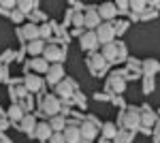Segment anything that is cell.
I'll return each instance as SVG.
<instances>
[{"instance_id": "1", "label": "cell", "mask_w": 160, "mask_h": 143, "mask_svg": "<svg viewBox=\"0 0 160 143\" xmlns=\"http://www.w3.org/2000/svg\"><path fill=\"white\" fill-rule=\"evenodd\" d=\"M96 32V38H98V43H102V45H107V43H111L113 41V36H115V26L113 24H107V22H102V24L94 30Z\"/></svg>"}, {"instance_id": "2", "label": "cell", "mask_w": 160, "mask_h": 143, "mask_svg": "<svg viewBox=\"0 0 160 143\" xmlns=\"http://www.w3.org/2000/svg\"><path fill=\"white\" fill-rule=\"evenodd\" d=\"M43 111L47 113V115H58V111H60V100H58V96H45V100H43Z\"/></svg>"}, {"instance_id": "3", "label": "cell", "mask_w": 160, "mask_h": 143, "mask_svg": "<svg viewBox=\"0 0 160 143\" xmlns=\"http://www.w3.org/2000/svg\"><path fill=\"white\" fill-rule=\"evenodd\" d=\"M43 58L47 60V62L60 64V60H62V49L58 47V45H45V49H43Z\"/></svg>"}, {"instance_id": "4", "label": "cell", "mask_w": 160, "mask_h": 143, "mask_svg": "<svg viewBox=\"0 0 160 143\" xmlns=\"http://www.w3.org/2000/svg\"><path fill=\"white\" fill-rule=\"evenodd\" d=\"M100 24H102V19H100L98 11H96V9H88L86 15H83V26H88V28L92 30V28H98Z\"/></svg>"}, {"instance_id": "5", "label": "cell", "mask_w": 160, "mask_h": 143, "mask_svg": "<svg viewBox=\"0 0 160 143\" xmlns=\"http://www.w3.org/2000/svg\"><path fill=\"white\" fill-rule=\"evenodd\" d=\"M62 77H64V69H62V64H51L49 71H47V81L53 85H58L62 81Z\"/></svg>"}, {"instance_id": "6", "label": "cell", "mask_w": 160, "mask_h": 143, "mask_svg": "<svg viewBox=\"0 0 160 143\" xmlns=\"http://www.w3.org/2000/svg\"><path fill=\"white\" fill-rule=\"evenodd\" d=\"M122 124L126 126V128H137L139 124H141V120H139V113H137L135 109H130V111H126L124 113V118H122Z\"/></svg>"}, {"instance_id": "7", "label": "cell", "mask_w": 160, "mask_h": 143, "mask_svg": "<svg viewBox=\"0 0 160 143\" xmlns=\"http://www.w3.org/2000/svg\"><path fill=\"white\" fill-rule=\"evenodd\" d=\"M81 47L88 49V51L98 47V38H96V32L94 30H90V32H86V34L81 36Z\"/></svg>"}, {"instance_id": "8", "label": "cell", "mask_w": 160, "mask_h": 143, "mask_svg": "<svg viewBox=\"0 0 160 143\" xmlns=\"http://www.w3.org/2000/svg\"><path fill=\"white\" fill-rule=\"evenodd\" d=\"M34 135H37V139H41V141H49V137L53 135V130L49 128V124H47V122H37Z\"/></svg>"}, {"instance_id": "9", "label": "cell", "mask_w": 160, "mask_h": 143, "mask_svg": "<svg viewBox=\"0 0 160 143\" xmlns=\"http://www.w3.org/2000/svg\"><path fill=\"white\" fill-rule=\"evenodd\" d=\"M62 135H64V141H66V143H79V141H81L79 126H66V128L62 130Z\"/></svg>"}, {"instance_id": "10", "label": "cell", "mask_w": 160, "mask_h": 143, "mask_svg": "<svg viewBox=\"0 0 160 143\" xmlns=\"http://www.w3.org/2000/svg\"><path fill=\"white\" fill-rule=\"evenodd\" d=\"M100 15V19H113L115 17V13H118V9H115V4L113 2H102V7L100 9H96Z\"/></svg>"}, {"instance_id": "11", "label": "cell", "mask_w": 160, "mask_h": 143, "mask_svg": "<svg viewBox=\"0 0 160 143\" xmlns=\"http://www.w3.org/2000/svg\"><path fill=\"white\" fill-rule=\"evenodd\" d=\"M79 132H81V141H92V139L96 137V128H94L90 122L81 124V126H79Z\"/></svg>"}, {"instance_id": "12", "label": "cell", "mask_w": 160, "mask_h": 143, "mask_svg": "<svg viewBox=\"0 0 160 143\" xmlns=\"http://www.w3.org/2000/svg\"><path fill=\"white\" fill-rule=\"evenodd\" d=\"M41 85H43V79L41 77H37V75H28L26 77V90L28 92H37Z\"/></svg>"}, {"instance_id": "13", "label": "cell", "mask_w": 160, "mask_h": 143, "mask_svg": "<svg viewBox=\"0 0 160 143\" xmlns=\"http://www.w3.org/2000/svg\"><path fill=\"white\" fill-rule=\"evenodd\" d=\"M24 36L28 38V41H37L38 36H41V30H38L37 24H28L24 26Z\"/></svg>"}, {"instance_id": "14", "label": "cell", "mask_w": 160, "mask_h": 143, "mask_svg": "<svg viewBox=\"0 0 160 143\" xmlns=\"http://www.w3.org/2000/svg\"><path fill=\"white\" fill-rule=\"evenodd\" d=\"M43 49H45V43H43L41 38H37V41H30V43H28V54H32L34 58H37L38 54H43Z\"/></svg>"}, {"instance_id": "15", "label": "cell", "mask_w": 160, "mask_h": 143, "mask_svg": "<svg viewBox=\"0 0 160 143\" xmlns=\"http://www.w3.org/2000/svg\"><path fill=\"white\" fill-rule=\"evenodd\" d=\"M34 128H37L34 115H24V118H22V130L24 132H34Z\"/></svg>"}, {"instance_id": "16", "label": "cell", "mask_w": 160, "mask_h": 143, "mask_svg": "<svg viewBox=\"0 0 160 143\" xmlns=\"http://www.w3.org/2000/svg\"><path fill=\"white\" fill-rule=\"evenodd\" d=\"M47 124H49V128L53 132H62L64 128H66V122H64V118H60V115H53L51 122H47Z\"/></svg>"}, {"instance_id": "17", "label": "cell", "mask_w": 160, "mask_h": 143, "mask_svg": "<svg viewBox=\"0 0 160 143\" xmlns=\"http://www.w3.org/2000/svg\"><path fill=\"white\" fill-rule=\"evenodd\" d=\"M90 66H92L94 71H102V69L107 66V60L102 58L100 54H94V56L90 58Z\"/></svg>"}, {"instance_id": "18", "label": "cell", "mask_w": 160, "mask_h": 143, "mask_svg": "<svg viewBox=\"0 0 160 143\" xmlns=\"http://www.w3.org/2000/svg\"><path fill=\"white\" fill-rule=\"evenodd\" d=\"M56 94H60V96H71V94H73V85H71V81H64V79H62L60 84L56 85Z\"/></svg>"}, {"instance_id": "19", "label": "cell", "mask_w": 160, "mask_h": 143, "mask_svg": "<svg viewBox=\"0 0 160 143\" xmlns=\"http://www.w3.org/2000/svg\"><path fill=\"white\" fill-rule=\"evenodd\" d=\"M100 56L109 62V60H113L115 56H118V47H115L113 43H107V45H102V54H100Z\"/></svg>"}, {"instance_id": "20", "label": "cell", "mask_w": 160, "mask_h": 143, "mask_svg": "<svg viewBox=\"0 0 160 143\" xmlns=\"http://www.w3.org/2000/svg\"><path fill=\"white\" fill-rule=\"evenodd\" d=\"M32 69H34L37 73H47L49 71V62H47L45 58H34L32 60Z\"/></svg>"}, {"instance_id": "21", "label": "cell", "mask_w": 160, "mask_h": 143, "mask_svg": "<svg viewBox=\"0 0 160 143\" xmlns=\"http://www.w3.org/2000/svg\"><path fill=\"white\" fill-rule=\"evenodd\" d=\"M139 120H141L143 126H152V124L156 122V115H154V111H143V113L139 115Z\"/></svg>"}, {"instance_id": "22", "label": "cell", "mask_w": 160, "mask_h": 143, "mask_svg": "<svg viewBox=\"0 0 160 143\" xmlns=\"http://www.w3.org/2000/svg\"><path fill=\"white\" fill-rule=\"evenodd\" d=\"M118 135V128H115V124L113 122H107L105 126H102V137H107V139H113Z\"/></svg>"}, {"instance_id": "23", "label": "cell", "mask_w": 160, "mask_h": 143, "mask_svg": "<svg viewBox=\"0 0 160 143\" xmlns=\"http://www.w3.org/2000/svg\"><path fill=\"white\" fill-rule=\"evenodd\" d=\"M17 9H19L22 15H28V13L34 9V2L32 0H22V2H17Z\"/></svg>"}, {"instance_id": "24", "label": "cell", "mask_w": 160, "mask_h": 143, "mask_svg": "<svg viewBox=\"0 0 160 143\" xmlns=\"http://www.w3.org/2000/svg\"><path fill=\"white\" fill-rule=\"evenodd\" d=\"M111 85H113V90H118V92H124V88H126V84H124V79L115 73V75H111Z\"/></svg>"}, {"instance_id": "25", "label": "cell", "mask_w": 160, "mask_h": 143, "mask_svg": "<svg viewBox=\"0 0 160 143\" xmlns=\"http://www.w3.org/2000/svg\"><path fill=\"white\" fill-rule=\"evenodd\" d=\"M9 118L15 120V122H22V118H24V109L17 107V105H13V107L9 109Z\"/></svg>"}, {"instance_id": "26", "label": "cell", "mask_w": 160, "mask_h": 143, "mask_svg": "<svg viewBox=\"0 0 160 143\" xmlns=\"http://www.w3.org/2000/svg\"><path fill=\"white\" fill-rule=\"evenodd\" d=\"M156 69H158V62H156V60H145V62H143V71L148 73V75H152Z\"/></svg>"}, {"instance_id": "27", "label": "cell", "mask_w": 160, "mask_h": 143, "mask_svg": "<svg viewBox=\"0 0 160 143\" xmlns=\"http://www.w3.org/2000/svg\"><path fill=\"white\" fill-rule=\"evenodd\" d=\"M49 143H66V141H64V135L62 132H53L49 137Z\"/></svg>"}, {"instance_id": "28", "label": "cell", "mask_w": 160, "mask_h": 143, "mask_svg": "<svg viewBox=\"0 0 160 143\" xmlns=\"http://www.w3.org/2000/svg\"><path fill=\"white\" fill-rule=\"evenodd\" d=\"M73 24L75 26H83V15H81V13H75L73 15Z\"/></svg>"}, {"instance_id": "29", "label": "cell", "mask_w": 160, "mask_h": 143, "mask_svg": "<svg viewBox=\"0 0 160 143\" xmlns=\"http://www.w3.org/2000/svg\"><path fill=\"white\" fill-rule=\"evenodd\" d=\"M130 7H132L135 11H143V9H145V2H130Z\"/></svg>"}, {"instance_id": "30", "label": "cell", "mask_w": 160, "mask_h": 143, "mask_svg": "<svg viewBox=\"0 0 160 143\" xmlns=\"http://www.w3.org/2000/svg\"><path fill=\"white\" fill-rule=\"evenodd\" d=\"M0 7H4V9H11V7H17V2H13V0H4V2H0Z\"/></svg>"}, {"instance_id": "31", "label": "cell", "mask_w": 160, "mask_h": 143, "mask_svg": "<svg viewBox=\"0 0 160 143\" xmlns=\"http://www.w3.org/2000/svg\"><path fill=\"white\" fill-rule=\"evenodd\" d=\"M13 94H15V96H24L26 94V88H17V90H13Z\"/></svg>"}, {"instance_id": "32", "label": "cell", "mask_w": 160, "mask_h": 143, "mask_svg": "<svg viewBox=\"0 0 160 143\" xmlns=\"http://www.w3.org/2000/svg\"><path fill=\"white\" fill-rule=\"evenodd\" d=\"M126 22H122V24H118V28H115V32H124V30H126Z\"/></svg>"}, {"instance_id": "33", "label": "cell", "mask_w": 160, "mask_h": 143, "mask_svg": "<svg viewBox=\"0 0 160 143\" xmlns=\"http://www.w3.org/2000/svg\"><path fill=\"white\" fill-rule=\"evenodd\" d=\"M126 7H128V2H118L115 4V9H120V11H126Z\"/></svg>"}, {"instance_id": "34", "label": "cell", "mask_w": 160, "mask_h": 143, "mask_svg": "<svg viewBox=\"0 0 160 143\" xmlns=\"http://www.w3.org/2000/svg\"><path fill=\"white\" fill-rule=\"evenodd\" d=\"M38 30H41V34H43V36L49 34V28H47V26H43V28H38Z\"/></svg>"}]
</instances>
